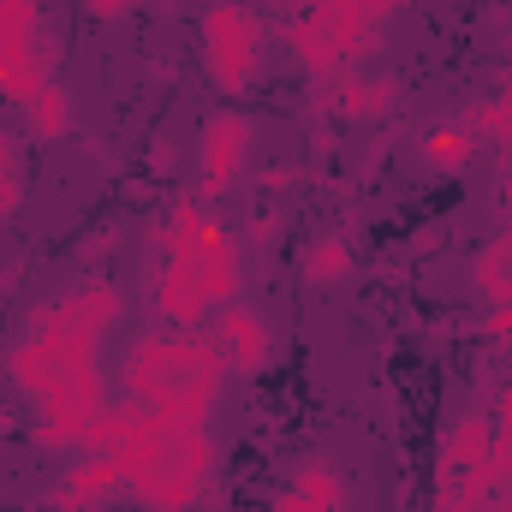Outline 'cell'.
I'll list each match as a JSON object with an SVG mask.
<instances>
[{
	"instance_id": "cell-9",
	"label": "cell",
	"mask_w": 512,
	"mask_h": 512,
	"mask_svg": "<svg viewBox=\"0 0 512 512\" xmlns=\"http://www.w3.org/2000/svg\"><path fill=\"white\" fill-rule=\"evenodd\" d=\"M489 441H495V423H489L483 411H465V417L441 435V453H435V501L453 495V483H459L471 465L489 459Z\"/></svg>"
},
{
	"instance_id": "cell-11",
	"label": "cell",
	"mask_w": 512,
	"mask_h": 512,
	"mask_svg": "<svg viewBox=\"0 0 512 512\" xmlns=\"http://www.w3.org/2000/svg\"><path fill=\"white\" fill-rule=\"evenodd\" d=\"M471 286L483 304H512V227L471 256Z\"/></svg>"
},
{
	"instance_id": "cell-8",
	"label": "cell",
	"mask_w": 512,
	"mask_h": 512,
	"mask_svg": "<svg viewBox=\"0 0 512 512\" xmlns=\"http://www.w3.org/2000/svg\"><path fill=\"white\" fill-rule=\"evenodd\" d=\"M251 161V120L245 114H215L197 137V167H203V191L221 197Z\"/></svg>"
},
{
	"instance_id": "cell-20",
	"label": "cell",
	"mask_w": 512,
	"mask_h": 512,
	"mask_svg": "<svg viewBox=\"0 0 512 512\" xmlns=\"http://www.w3.org/2000/svg\"><path fill=\"white\" fill-rule=\"evenodd\" d=\"M42 512H96V507H90V501H78L72 489H54V495H48V507H42Z\"/></svg>"
},
{
	"instance_id": "cell-21",
	"label": "cell",
	"mask_w": 512,
	"mask_h": 512,
	"mask_svg": "<svg viewBox=\"0 0 512 512\" xmlns=\"http://www.w3.org/2000/svg\"><path fill=\"white\" fill-rule=\"evenodd\" d=\"M358 6H364L376 24H387V18H399V6H405V0H358Z\"/></svg>"
},
{
	"instance_id": "cell-24",
	"label": "cell",
	"mask_w": 512,
	"mask_h": 512,
	"mask_svg": "<svg viewBox=\"0 0 512 512\" xmlns=\"http://www.w3.org/2000/svg\"><path fill=\"white\" fill-rule=\"evenodd\" d=\"M274 512H322V507H310V501H298V495H292V489H286V495H280V501H274Z\"/></svg>"
},
{
	"instance_id": "cell-13",
	"label": "cell",
	"mask_w": 512,
	"mask_h": 512,
	"mask_svg": "<svg viewBox=\"0 0 512 512\" xmlns=\"http://www.w3.org/2000/svg\"><path fill=\"white\" fill-rule=\"evenodd\" d=\"M60 489H72L78 501H102V495H114V489H126V477H120V465H114V453H84L72 471H66V483Z\"/></svg>"
},
{
	"instance_id": "cell-26",
	"label": "cell",
	"mask_w": 512,
	"mask_h": 512,
	"mask_svg": "<svg viewBox=\"0 0 512 512\" xmlns=\"http://www.w3.org/2000/svg\"><path fill=\"white\" fill-rule=\"evenodd\" d=\"M489 512H512V483L501 489V495H495V501H489Z\"/></svg>"
},
{
	"instance_id": "cell-2",
	"label": "cell",
	"mask_w": 512,
	"mask_h": 512,
	"mask_svg": "<svg viewBox=\"0 0 512 512\" xmlns=\"http://www.w3.org/2000/svg\"><path fill=\"white\" fill-rule=\"evenodd\" d=\"M227 376L233 370H227V358L209 334H197V328L143 334V340H131L126 364H120V399L155 411V417L209 423Z\"/></svg>"
},
{
	"instance_id": "cell-22",
	"label": "cell",
	"mask_w": 512,
	"mask_h": 512,
	"mask_svg": "<svg viewBox=\"0 0 512 512\" xmlns=\"http://www.w3.org/2000/svg\"><path fill=\"white\" fill-rule=\"evenodd\" d=\"M84 6H90V12H96V18H120V12H126V6H137V0H84Z\"/></svg>"
},
{
	"instance_id": "cell-29",
	"label": "cell",
	"mask_w": 512,
	"mask_h": 512,
	"mask_svg": "<svg viewBox=\"0 0 512 512\" xmlns=\"http://www.w3.org/2000/svg\"><path fill=\"white\" fill-rule=\"evenodd\" d=\"M0 447H6V411H0Z\"/></svg>"
},
{
	"instance_id": "cell-30",
	"label": "cell",
	"mask_w": 512,
	"mask_h": 512,
	"mask_svg": "<svg viewBox=\"0 0 512 512\" xmlns=\"http://www.w3.org/2000/svg\"><path fill=\"white\" fill-rule=\"evenodd\" d=\"M507 96H512V72H507Z\"/></svg>"
},
{
	"instance_id": "cell-6",
	"label": "cell",
	"mask_w": 512,
	"mask_h": 512,
	"mask_svg": "<svg viewBox=\"0 0 512 512\" xmlns=\"http://www.w3.org/2000/svg\"><path fill=\"white\" fill-rule=\"evenodd\" d=\"M42 84H48V60H42V6H36V0H0V96L24 108Z\"/></svg>"
},
{
	"instance_id": "cell-3",
	"label": "cell",
	"mask_w": 512,
	"mask_h": 512,
	"mask_svg": "<svg viewBox=\"0 0 512 512\" xmlns=\"http://www.w3.org/2000/svg\"><path fill=\"white\" fill-rule=\"evenodd\" d=\"M126 489L137 507L149 512H191L209 495L215 477V429L209 423H185V417H155L143 411L126 447L114 453Z\"/></svg>"
},
{
	"instance_id": "cell-10",
	"label": "cell",
	"mask_w": 512,
	"mask_h": 512,
	"mask_svg": "<svg viewBox=\"0 0 512 512\" xmlns=\"http://www.w3.org/2000/svg\"><path fill=\"white\" fill-rule=\"evenodd\" d=\"M393 102H399V84H393V78L340 72V78H322V84H316V108H322V114H340V120H376Z\"/></svg>"
},
{
	"instance_id": "cell-4",
	"label": "cell",
	"mask_w": 512,
	"mask_h": 512,
	"mask_svg": "<svg viewBox=\"0 0 512 512\" xmlns=\"http://www.w3.org/2000/svg\"><path fill=\"white\" fill-rule=\"evenodd\" d=\"M376 42H382V24L358 0H310L286 18V48L298 54V66L316 84L340 78V72H358Z\"/></svg>"
},
{
	"instance_id": "cell-15",
	"label": "cell",
	"mask_w": 512,
	"mask_h": 512,
	"mask_svg": "<svg viewBox=\"0 0 512 512\" xmlns=\"http://www.w3.org/2000/svg\"><path fill=\"white\" fill-rule=\"evenodd\" d=\"M24 114H30V131L36 137H66L72 131V120H78V108H72V96H66V84H42L30 102H24Z\"/></svg>"
},
{
	"instance_id": "cell-25",
	"label": "cell",
	"mask_w": 512,
	"mask_h": 512,
	"mask_svg": "<svg viewBox=\"0 0 512 512\" xmlns=\"http://www.w3.org/2000/svg\"><path fill=\"white\" fill-rule=\"evenodd\" d=\"M435 512H477L471 501H459V495H447V501H435Z\"/></svg>"
},
{
	"instance_id": "cell-23",
	"label": "cell",
	"mask_w": 512,
	"mask_h": 512,
	"mask_svg": "<svg viewBox=\"0 0 512 512\" xmlns=\"http://www.w3.org/2000/svg\"><path fill=\"white\" fill-rule=\"evenodd\" d=\"M18 167V143H12V131L0 126V173H12Z\"/></svg>"
},
{
	"instance_id": "cell-14",
	"label": "cell",
	"mask_w": 512,
	"mask_h": 512,
	"mask_svg": "<svg viewBox=\"0 0 512 512\" xmlns=\"http://www.w3.org/2000/svg\"><path fill=\"white\" fill-rule=\"evenodd\" d=\"M352 239H340V233H328V239H316L310 251L298 256V274L310 280V286H334V280H346L352 274Z\"/></svg>"
},
{
	"instance_id": "cell-18",
	"label": "cell",
	"mask_w": 512,
	"mask_h": 512,
	"mask_svg": "<svg viewBox=\"0 0 512 512\" xmlns=\"http://www.w3.org/2000/svg\"><path fill=\"white\" fill-rule=\"evenodd\" d=\"M24 209V167H12V173H0V233H6V221Z\"/></svg>"
},
{
	"instance_id": "cell-7",
	"label": "cell",
	"mask_w": 512,
	"mask_h": 512,
	"mask_svg": "<svg viewBox=\"0 0 512 512\" xmlns=\"http://www.w3.org/2000/svg\"><path fill=\"white\" fill-rule=\"evenodd\" d=\"M209 340L221 346V358H227L233 376H262L268 358H274V334H268V322L256 316L251 304H221Z\"/></svg>"
},
{
	"instance_id": "cell-12",
	"label": "cell",
	"mask_w": 512,
	"mask_h": 512,
	"mask_svg": "<svg viewBox=\"0 0 512 512\" xmlns=\"http://www.w3.org/2000/svg\"><path fill=\"white\" fill-rule=\"evenodd\" d=\"M292 495L310 501V507H322V512H340L346 507V477H340L328 459H304V465L292 471Z\"/></svg>"
},
{
	"instance_id": "cell-28",
	"label": "cell",
	"mask_w": 512,
	"mask_h": 512,
	"mask_svg": "<svg viewBox=\"0 0 512 512\" xmlns=\"http://www.w3.org/2000/svg\"><path fill=\"white\" fill-rule=\"evenodd\" d=\"M501 149H507V179H512V137H507V143H501Z\"/></svg>"
},
{
	"instance_id": "cell-27",
	"label": "cell",
	"mask_w": 512,
	"mask_h": 512,
	"mask_svg": "<svg viewBox=\"0 0 512 512\" xmlns=\"http://www.w3.org/2000/svg\"><path fill=\"white\" fill-rule=\"evenodd\" d=\"M501 209H507V227H512V179H507V191H501Z\"/></svg>"
},
{
	"instance_id": "cell-16",
	"label": "cell",
	"mask_w": 512,
	"mask_h": 512,
	"mask_svg": "<svg viewBox=\"0 0 512 512\" xmlns=\"http://www.w3.org/2000/svg\"><path fill=\"white\" fill-rule=\"evenodd\" d=\"M471 131L465 126H435V131H423V161L429 167H441V173H465L471 167Z\"/></svg>"
},
{
	"instance_id": "cell-1",
	"label": "cell",
	"mask_w": 512,
	"mask_h": 512,
	"mask_svg": "<svg viewBox=\"0 0 512 512\" xmlns=\"http://www.w3.org/2000/svg\"><path fill=\"white\" fill-rule=\"evenodd\" d=\"M239 292V251L203 197H179L149 233V304L173 328L209 322Z\"/></svg>"
},
{
	"instance_id": "cell-19",
	"label": "cell",
	"mask_w": 512,
	"mask_h": 512,
	"mask_svg": "<svg viewBox=\"0 0 512 512\" xmlns=\"http://www.w3.org/2000/svg\"><path fill=\"white\" fill-rule=\"evenodd\" d=\"M483 334L512 340V304H489V316H483Z\"/></svg>"
},
{
	"instance_id": "cell-17",
	"label": "cell",
	"mask_w": 512,
	"mask_h": 512,
	"mask_svg": "<svg viewBox=\"0 0 512 512\" xmlns=\"http://www.w3.org/2000/svg\"><path fill=\"white\" fill-rule=\"evenodd\" d=\"M459 126L471 131V137H489V143H507L512 137V96L501 90V96H489V102H477Z\"/></svg>"
},
{
	"instance_id": "cell-5",
	"label": "cell",
	"mask_w": 512,
	"mask_h": 512,
	"mask_svg": "<svg viewBox=\"0 0 512 512\" xmlns=\"http://www.w3.org/2000/svg\"><path fill=\"white\" fill-rule=\"evenodd\" d=\"M262 66V18L239 0H215L203 18V72L221 96H245Z\"/></svg>"
}]
</instances>
